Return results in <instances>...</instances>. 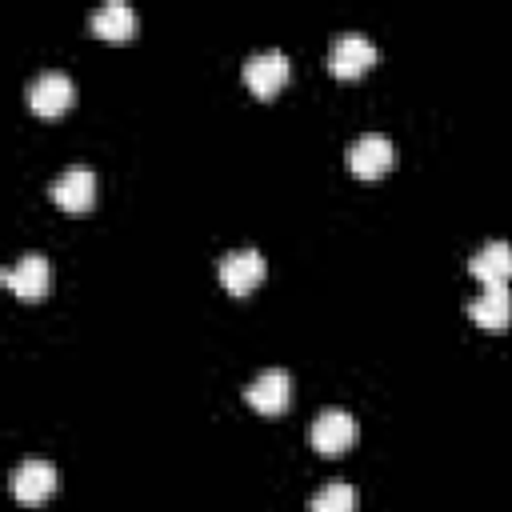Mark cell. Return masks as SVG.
Here are the masks:
<instances>
[{
	"mask_svg": "<svg viewBox=\"0 0 512 512\" xmlns=\"http://www.w3.org/2000/svg\"><path fill=\"white\" fill-rule=\"evenodd\" d=\"M356 436H360V424H356V416L344 412V408H324V412H316V420H312V428H308V440H312V448H316L320 456H336V452L352 448Z\"/></svg>",
	"mask_w": 512,
	"mask_h": 512,
	"instance_id": "obj_2",
	"label": "cell"
},
{
	"mask_svg": "<svg viewBox=\"0 0 512 512\" xmlns=\"http://www.w3.org/2000/svg\"><path fill=\"white\" fill-rule=\"evenodd\" d=\"M88 28L104 40H128L136 32V8L128 0H104L100 8H92Z\"/></svg>",
	"mask_w": 512,
	"mask_h": 512,
	"instance_id": "obj_13",
	"label": "cell"
},
{
	"mask_svg": "<svg viewBox=\"0 0 512 512\" xmlns=\"http://www.w3.org/2000/svg\"><path fill=\"white\" fill-rule=\"evenodd\" d=\"M8 488H12V496L20 500V504H44L52 492H56V468H52V460H40V456H28V460H20L16 464V472H12V480H8Z\"/></svg>",
	"mask_w": 512,
	"mask_h": 512,
	"instance_id": "obj_6",
	"label": "cell"
},
{
	"mask_svg": "<svg viewBox=\"0 0 512 512\" xmlns=\"http://www.w3.org/2000/svg\"><path fill=\"white\" fill-rule=\"evenodd\" d=\"M344 164H348L352 176L376 180V176H384V172L396 164V144H392L384 132H364V136H356V140L348 144Z\"/></svg>",
	"mask_w": 512,
	"mask_h": 512,
	"instance_id": "obj_1",
	"label": "cell"
},
{
	"mask_svg": "<svg viewBox=\"0 0 512 512\" xmlns=\"http://www.w3.org/2000/svg\"><path fill=\"white\" fill-rule=\"evenodd\" d=\"M468 316L484 328V332H500L512 324V288L508 284H488L472 304H468Z\"/></svg>",
	"mask_w": 512,
	"mask_h": 512,
	"instance_id": "obj_11",
	"label": "cell"
},
{
	"mask_svg": "<svg viewBox=\"0 0 512 512\" xmlns=\"http://www.w3.org/2000/svg\"><path fill=\"white\" fill-rule=\"evenodd\" d=\"M288 76H292V60H288V52H280V48H260V52H252L248 60H244V84L256 92V96H276L284 84H288Z\"/></svg>",
	"mask_w": 512,
	"mask_h": 512,
	"instance_id": "obj_3",
	"label": "cell"
},
{
	"mask_svg": "<svg viewBox=\"0 0 512 512\" xmlns=\"http://www.w3.org/2000/svg\"><path fill=\"white\" fill-rule=\"evenodd\" d=\"M24 96H28V108H32L36 116H60L64 108H72V100H76V84H72L68 72L48 68V72H40L36 80H28Z\"/></svg>",
	"mask_w": 512,
	"mask_h": 512,
	"instance_id": "obj_4",
	"label": "cell"
},
{
	"mask_svg": "<svg viewBox=\"0 0 512 512\" xmlns=\"http://www.w3.org/2000/svg\"><path fill=\"white\" fill-rule=\"evenodd\" d=\"M244 400H248L256 412L276 416V412H284V408L292 404V376H288L284 368H264V372H256V376L248 380Z\"/></svg>",
	"mask_w": 512,
	"mask_h": 512,
	"instance_id": "obj_7",
	"label": "cell"
},
{
	"mask_svg": "<svg viewBox=\"0 0 512 512\" xmlns=\"http://www.w3.org/2000/svg\"><path fill=\"white\" fill-rule=\"evenodd\" d=\"M52 200H56L64 212H88V208L96 204V172L84 168V164L64 168V172L52 180Z\"/></svg>",
	"mask_w": 512,
	"mask_h": 512,
	"instance_id": "obj_10",
	"label": "cell"
},
{
	"mask_svg": "<svg viewBox=\"0 0 512 512\" xmlns=\"http://www.w3.org/2000/svg\"><path fill=\"white\" fill-rule=\"evenodd\" d=\"M264 272H268V260L260 248H236L220 256V284L232 296H248L264 280Z\"/></svg>",
	"mask_w": 512,
	"mask_h": 512,
	"instance_id": "obj_5",
	"label": "cell"
},
{
	"mask_svg": "<svg viewBox=\"0 0 512 512\" xmlns=\"http://www.w3.org/2000/svg\"><path fill=\"white\" fill-rule=\"evenodd\" d=\"M308 512H360V492L348 480H332V484L312 492Z\"/></svg>",
	"mask_w": 512,
	"mask_h": 512,
	"instance_id": "obj_14",
	"label": "cell"
},
{
	"mask_svg": "<svg viewBox=\"0 0 512 512\" xmlns=\"http://www.w3.org/2000/svg\"><path fill=\"white\" fill-rule=\"evenodd\" d=\"M468 272H472L476 280H484V288H488V284H508V280H512V244H508V240H488V244H480L476 256L468 260Z\"/></svg>",
	"mask_w": 512,
	"mask_h": 512,
	"instance_id": "obj_12",
	"label": "cell"
},
{
	"mask_svg": "<svg viewBox=\"0 0 512 512\" xmlns=\"http://www.w3.org/2000/svg\"><path fill=\"white\" fill-rule=\"evenodd\" d=\"M4 284L20 296V300H40L52 284V268H48V256L44 252H24L16 264L4 268Z\"/></svg>",
	"mask_w": 512,
	"mask_h": 512,
	"instance_id": "obj_9",
	"label": "cell"
},
{
	"mask_svg": "<svg viewBox=\"0 0 512 512\" xmlns=\"http://www.w3.org/2000/svg\"><path fill=\"white\" fill-rule=\"evenodd\" d=\"M368 64H376V44L364 32H340L328 44V68L336 76H360L368 72Z\"/></svg>",
	"mask_w": 512,
	"mask_h": 512,
	"instance_id": "obj_8",
	"label": "cell"
}]
</instances>
